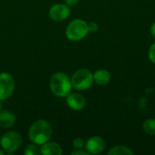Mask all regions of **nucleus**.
Listing matches in <instances>:
<instances>
[{
    "label": "nucleus",
    "mask_w": 155,
    "mask_h": 155,
    "mask_svg": "<svg viewBox=\"0 0 155 155\" xmlns=\"http://www.w3.org/2000/svg\"><path fill=\"white\" fill-rule=\"evenodd\" d=\"M40 153L42 155H62L63 149L60 144L49 140L40 146Z\"/></svg>",
    "instance_id": "9d476101"
},
{
    "label": "nucleus",
    "mask_w": 155,
    "mask_h": 155,
    "mask_svg": "<svg viewBox=\"0 0 155 155\" xmlns=\"http://www.w3.org/2000/svg\"><path fill=\"white\" fill-rule=\"evenodd\" d=\"M3 110V105H2V101H0V112Z\"/></svg>",
    "instance_id": "5701e85b"
},
{
    "label": "nucleus",
    "mask_w": 155,
    "mask_h": 155,
    "mask_svg": "<svg viewBox=\"0 0 155 155\" xmlns=\"http://www.w3.org/2000/svg\"><path fill=\"white\" fill-rule=\"evenodd\" d=\"M89 34L88 24L83 19L72 20L65 28V35L72 42H78L84 39Z\"/></svg>",
    "instance_id": "7ed1b4c3"
},
{
    "label": "nucleus",
    "mask_w": 155,
    "mask_h": 155,
    "mask_svg": "<svg viewBox=\"0 0 155 155\" xmlns=\"http://www.w3.org/2000/svg\"><path fill=\"white\" fill-rule=\"evenodd\" d=\"M80 0H64V3L69 6H74L79 3Z\"/></svg>",
    "instance_id": "aec40b11"
},
{
    "label": "nucleus",
    "mask_w": 155,
    "mask_h": 155,
    "mask_svg": "<svg viewBox=\"0 0 155 155\" xmlns=\"http://www.w3.org/2000/svg\"><path fill=\"white\" fill-rule=\"evenodd\" d=\"M150 31H151L152 35L155 38V22L152 24V25H151V27H150Z\"/></svg>",
    "instance_id": "412c9836"
},
{
    "label": "nucleus",
    "mask_w": 155,
    "mask_h": 155,
    "mask_svg": "<svg viewBox=\"0 0 155 155\" xmlns=\"http://www.w3.org/2000/svg\"><path fill=\"white\" fill-rule=\"evenodd\" d=\"M49 17L54 22H63L66 20L71 15L70 6L65 3H57L53 5L48 10Z\"/></svg>",
    "instance_id": "0eeeda50"
},
{
    "label": "nucleus",
    "mask_w": 155,
    "mask_h": 155,
    "mask_svg": "<svg viewBox=\"0 0 155 155\" xmlns=\"http://www.w3.org/2000/svg\"><path fill=\"white\" fill-rule=\"evenodd\" d=\"M52 126L49 122L44 119L35 121L28 130V138L31 143L39 146L51 140L52 137Z\"/></svg>",
    "instance_id": "f257e3e1"
},
{
    "label": "nucleus",
    "mask_w": 155,
    "mask_h": 155,
    "mask_svg": "<svg viewBox=\"0 0 155 155\" xmlns=\"http://www.w3.org/2000/svg\"><path fill=\"white\" fill-rule=\"evenodd\" d=\"M94 83L98 85H105L111 81V74L106 69H98L93 74Z\"/></svg>",
    "instance_id": "f8f14e48"
},
{
    "label": "nucleus",
    "mask_w": 155,
    "mask_h": 155,
    "mask_svg": "<svg viewBox=\"0 0 155 155\" xmlns=\"http://www.w3.org/2000/svg\"><path fill=\"white\" fill-rule=\"evenodd\" d=\"M71 83L74 89L79 92L85 91L94 84L93 73L86 68H80L72 74Z\"/></svg>",
    "instance_id": "20e7f679"
},
{
    "label": "nucleus",
    "mask_w": 155,
    "mask_h": 155,
    "mask_svg": "<svg viewBox=\"0 0 155 155\" xmlns=\"http://www.w3.org/2000/svg\"><path fill=\"white\" fill-rule=\"evenodd\" d=\"M65 103L67 106L73 111H81L86 105V100L79 93H70L65 97Z\"/></svg>",
    "instance_id": "1a4fd4ad"
},
{
    "label": "nucleus",
    "mask_w": 155,
    "mask_h": 155,
    "mask_svg": "<svg viewBox=\"0 0 155 155\" xmlns=\"http://www.w3.org/2000/svg\"><path fill=\"white\" fill-rule=\"evenodd\" d=\"M15 88L14 77L6 72L0 73V101L7 100L12 96Z\"/></svg>",
    "instance_id": "423d86ee"
},
{
    "label": "nucleus",
    "mask_w": 155,
    "mask_h": 155,
    "mask_svg": "<svg viewBox=\"0 0 155 155\" xmlns=\"http://www.w3.org/2000/svg\"><path fill=\"white\" fill-rule=\"evenodd\" d=\"M23 143L22 135L15 131H10L4 134L0 139V146L5 153L11 154L19 150Z\"/></svg>",
    "instance_id": "39448f33"
},
{
    "label": "nucleus",
    "mask_w": 155,
    "mask_h": 155,
    "mask_svg": "<svg viewBox=\"0 0 155 155\" xmlns=\"http://www.w3.org/2000/svg\"><path fill=\"white\" fill-rule=\"evenodd\" d=\"M88 24V29H89V33H95L98 31L99 29V26H98V24L96 22H89L87 23Z\"/></svg>",
    "instance_id": "a211bd4d"
},
{
    "label": "nucleus",
    "mask_w": 155,
    "mask_h": 155,
    "mask_svg": "<svg viewBox=\"0 0 155 155\" xmlns=\"http://www.w3.org/2000/svg\"><path fill=\"white\" fill-rule=\"evenodd\" d=\"M49 87L54 96L65 98L73 89L71 77H69L64 72H56L50 77Z\"/></svg>",
    "instance_id": "f03ea898"
},
{
    "label": "nucleus",
    "mask_w": 155,
    "mask_h": 155,
    "mask_svg": "<svg viewBox=\"0 0 155 155\" xmlns=\"http://www.w3.org/2000/svg\"><path fill=\"white\" fill-rule=\"evenodd\" d=\"M25 155H39L41 154L40 153V146L31 143L30 144L26 145V147L25 148L24 151Z\"/></svg>",
    "instance_id": "2eb2a0df"
},
{
    "label": "nucleus",
    "mask_w": 155,
    "mask_h": 155,
    "mask_svg": "<svg viewBox=\"0 0 155 155\" xmlns=\"http://www.w3.org/2000/svg\"><path fill=\"white\" fill-rule=\"evenodd\" d=\"M0 139H1V135H0Z\"/></svg>",
    "instance_id": "b1692460"
},
{
    "label": "nucleus",
    "mask_w": 155,
    "mask_h": 155,
    "mask_svg": "<svg viewBox=\"0 0 155 155\" xmlns=\"http://www.w3.org/2000/svg\"><path fill=\"white\" fill-rule=\"evenodd\" d=\"M143 132L150 136H155V119L149 118L146 119L143 124Z\"/></svg>",
    "instance_id": "4468645a"
},
{
    "label": "nucleus",
    "mask_w": 155,
    "mask_h": 155,
    "mask_svg": "<svg viewBox=\"0 0 155 155\" xmlns=\"http://www.w3.org/2000/svg\"><path fill=\"white\" fill-rule=\"evenodd\" d=\"M148 57L150 59V61L155 64V42L150 46L149 51H148Z\"/></svg>",
    "instance_id": "f3484780"
},
{
    "label": "nucleus",
    "mask_w": 155,
    "mask_h": 155,
    "mask_svg": "<svg viewBox=\"0 0 155 155\" xmlns=\"http://www.w3.org/2000/svg\"><path fill=\"white\" fill-rule=\"evenodd\" d=\"M134 151L131 150V148L124 146V145H116L112 147L109 152L108 155H133Z\"/></svg>",
    "instance_id": "ddd939ff"
},
{
    "label": "nucleus",
    "mask_w": 155,
    "mask_h": 155,
    "mask_svg": "<svg viewBox=\"0 0 155 155\" xmlns=\"http://www.w3.org/2000/svg\"><path fill=\"white\" fill-rule=\"evenodd\" d=\"M16 122L15 115L8 111V110H2L0 112V127L5 129L12 128Z\"/></svg>",
    "instance_id": "9b49d317"
},
{
    "label": "nucleus",
    "mask_w": 155,
    "mask_h": 155,
    "mask_svg": "<svg viewBox=\"0 0 155 155\" xmlns=\"http://www.w3.org/2000/svg\"><path fill=\"white\" fill-rule=\"evenodd\" d=\"M106 147L105 141L101 136H92L85 141L84 149L89 154H99L102 153Z\"/></svg>",
    "instance_id": "6e6552de"
},
{
    "label": "nucleus",
    "mask_w": 155,
    "mask_h": 155,
    "mask_svg": "<svg viewBox=\"0 0 155 155\" xmlns=\"http://www.w3.org/2000/svg\"><path fill=\"white\" fill-rule=\"evenodd\" d=\"M85 146V141L83 138L77 137L74 139L73 141V147L74 149H84Z\"/></svg>",
    "instance_id": "dca6fc26"
},
{
    "label": "nucleus",
    "mask_w": 155,
    "mask_h": 155,
    "mask_svg": "<svg viewBox=\"0 0 155 155\" xmlns=\"http://www.w3.org/2000/svg\"><path fill=\"white\" fill-rule=\"evenodd\" d=\"M5 152L3 150V149H0V155H5Z\"/></svg>",
    "instance_id": "4be33fe9"
},
{
    "label": "nucleus",
    "mask_w": 155,
    "mask_h": 155,
    "mask_svg": "<svg viewBox=\"0 0 155 155\" xmlns=\"http://www.w3.org/2000/svg\"><path fill=\"white\" fill-rule=\"evenodd\" d=\"M72 155H89V153L85 149H75L71 153Z\"/></svg>",
    "instance_id": "6ab92c4d"
}]
</instances>
